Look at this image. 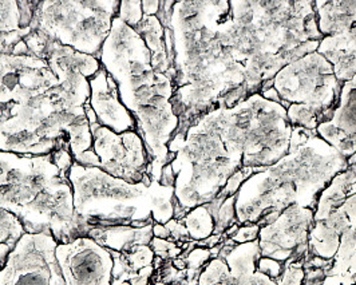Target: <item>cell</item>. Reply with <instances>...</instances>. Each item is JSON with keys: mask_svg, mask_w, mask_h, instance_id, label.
I'll return each instance as SVG.
<instances>
[{"mask_svg": "<svg viewBox=\"0 0 356 285\" xmlns=\"http://www.w3.org/2000/svg\"><path fill=\"white\" fill-rule=\"evenodd\" d=\"M229 1H176L169 28L175 47L176 134H185L225 94L245 83V70L221 42Z\"/></svg>", "mask_w": 356, "mask_h": 285, "instance_id": "obj_1", "label": "cell"}, {"mask_svg": "<svg viewBox=\"0 0 356 285\" xmlns=\"http://www.w3.org/2000/svg\"><path fill=\"white\" fill-rule=\"evenodd\" d=\"M98 59L115 81L120 98L137 124L150 157L147 174L160 182L163 166L176 157L168 150L179 124L172 105L176 70L166 72L154 65L143 36L118 15Z\"/></svg>", "mask_w": 356, "mask_h": 285, "instance_id": "obj_2", "label": "cell"}, {"mask_svg": "<svg viewBox=\"0 0 356 285\" xmlns=\"http://www.w3.org/2000/svg\"><path fill=\"white\" fill-rule=\"evenodd\" d=\"M347 168V158L316 130L293 127L288 154L253 173L237 192V222L257 224L266 214L282 213L291 205L315 211L321 190Z\"/></svg>", "mask_w": 356, "mask_h": 285, "instance_id": "obj_3", "label": "cell"}, {"mask_svg": "<svg viewBox=\"0 0 356 285\" xmlns=\"http://www.w3.org/2000/svg\"><path fill=\"white\" fill-rule=\"evenodd\" d=\"M67 174L53 153L34 157L0 152V209L19 218L26 233H51L58 244L88 236L74 211Z\"/></svg>", "mask_w": 356, "mask_h": 285, "instance_id": "obj_4", "label": "cell"}, {"mask_svg": "<svg viewBox=\"0 0 356 285\" xmlns=\"http://www.w3.org/2000/svg\"><path fill=\"white\" fill-rule=\"evenodd\" d=\"M85 105L60 85L0 106V152L36 157L67 150L76 158L92 147Z\"/></svg>", "mask_w": 356, "mask_h": 285, "instance_id": "obj_5", "label": "cell"}, {"mask_svg": "<svg viewBox=\"0 0 356 285\" xmlns=\"http://www.w3.org/2000/svg\"><path fill=\"white\" fill-rule=\"evenodd\" d=\"M67 177L74 211L88 232L91 228L165 225L175 218V186H163L159 181L130 184L76 162Z\"/></svg>", "mask_w": 356, "mask_h": 285, "instance_id": "obj_6", "label": "cell"}, {"mask_svg": "<svg viewBox=\"0 0 356 285\" xmlns=\"http://www.w3.org/2000/svg\"><path fill=\"white\" fill-rule=\"evenodd\" d=\"M120 4L117 0H38L30 27L62 46L99 58Z\"/></svg>", "mask_w": 356, "mask_h": 285, "instance_id": "obj_7", "label": "cell"}, {"mask_svg": "<svg viewBox=\"0 0 356 285\" xmlns=\"http://www.w3.org/2000/svg\"><path fill=\"white\" fill-rule=\"evenodd\" d=\"M273 89L285 108L289 105H305L316 110L321 122H325L338 104L341 83L332 65L315 51L291 62L277 72L273 78Z\"/></svg>", "mask_w": 356, "mask_h": 285, "instance_id": "obj_8", "label": "cell"}, {"mask_svg": "<svg viewBox=\"0 0 356 285\" xmlns=\"http://www.w3.org/2000/svg\"><path fill=\"white\" fill-rule=\"evenodd\" d=\"M85 110L92 134L91 150L98 157V168L130 184H150L153 181L147 174L150 157L140 134L136 130L117 134L98 124L89 102L85 105Z\"/></svg>", "mask_w": 356, "mask_h": 285, "instance_id": "obj_9", "label": "cell"}, {"mask_svg": "<svg viewBox=\"0 0 356 285\" xmlns=\"http://www.w3.org/2000/svg\"><path fill=\"white\" fill-rule=\"evenodd\" d=\"M51 233H26L0 270V285H65Z\"/></svg>", "mask_w": 356, "mask_h": 285, "instance_id": "obj_10", "label": "cell"}, {"mask_svg": "<svg viewBox=\"0 0 356 285\" xmlns=\"http://www.w3.org/2000/svg\"><path fill=\"white\" fill-rule=\"evenodd\" d=\"M312 225L314 209L291 205L273 222L260 228L261 256L280 263L302 261L309 253L308 237Z\"/></svg>", "mask_w": 356, "mask_h": 285, "instance_id": "obj_11", "label": "cell"}, {"mask_svg": "<svg viewBox=\"0 0 356 285\" xmlns=\"http://www.w3.org/2000/svg\"><path fill=\"white\" fill-rule=\"evenodd\" d=\"M55 259L65 285H113V256L89 236L58 244Z\"/></svg>", "mask_w": 356, "mask_h": 285, "instance_id": "obj_12", "label": "cell"}, {"mask_svg": "<svg viewBox=\"0 0 356 285\" xmlns=\"http://www.w3.org/2000/svg\"><path fill=\"white\" fill-rule=\"evenodd\" d=\"M316 133L341 156L350 158L356 153V75L341 85L338 104L331 118L316 127Z\"/></svg>", "mask_w": 356, "mask_h": 285, "instance_id": "obj_13", "label": "cell"}, {"mask_svg": "<svg viewBox=\"0 0 356 285\" xmlns=\"http://www.w3.org/2000/svg\"><path fill=\"white\" fill-rule=\"evenodd\" d=\"M89 83L90 107L98 124L117 134L131 130L137 131V124L130 111L124 106L115 81L104 67L90 78Z\"/></svg>", "mask_w": 356, "mask_h": 285, "instance_id": "obj_14", "label": "cell"}, {"mask_svg": "<svg viewBox=\"0 0 356 285\" xmlns=\"http://www.w3.org/2000/svg\"><path fill=\"white\" fill-rule=\"evenodd\" d=\"M38 0H0V55L11 54L31 33Z\"/></svg>", "mask_w": 356, "mask_h": 285, "instance_id": "obj_15", "label": "cell"}, {"mask_svg": "<svg viewBox=\"0 0 356 285\" xmlns=\"http://www.w3.org/2000/svg\"><path fill=\"white\" fill-rule=\"evenodd\" d=\"M318 53L332 65L341 85L351 81L356 75V27L337 35L323 36Z\"/></svg>", "mask_w": 356, "mask_h": 285, "instance_id": "obj_16", "label": "cell"}, {"mask_svg": "<svg viewBox=\"0 0 356 285\" xmlns=\"http://www.w3.org/2000/svg\"><path fill=\"white\" fill-rule=\"evenodd\" d=\"M318 28L323 36L337 35L356 27V0L314 1Z\"/></svg>", "mask_w": 356, "mask_h": 285, "instance_id": "obj_17", "label": "cell"}, {"mask_svg": "<svg viewBox=\"0 0 356 285\" xmlns=\"http://www.w3.org/2000/svg\"><path fill=\"white\" fill-rule=\"evenodd\" d=\"M153 225L143 228L133 227H110V228H91L88 236L95 240L106 250L125 253L137 245H150L153 240Z\"/></svg>", "mask_w": 356, "mask_h": 285, "instance_id": "obj_18", "label": "cell"}, {"mask_svg": "<svg viewBox=\"0 0 356 285\" xmlns=\"http://www.w3.org/2000/svg\"><path fill=\"white\" fill-rule=\"evenodd\" d=\"M356 193V165L340 172L321 190L315 211L314 221H323L340 208L348 197Z\"/></svg>", "mask_w": 356, "mask_h": 285, "instance_id": "obj_19", "label": "cell"}, {"mask_svg": "<svg viewBox=\"0 0 356 285\" xmlns=\"http://www.w3.org/2000/svg\"><path fill=\"white\" fill-rule=\"evenodd\" d=\"M340 233L325 221H314L308 237L309 254L332 260L340 245Z\"/></svg>", "mask_w": 356, "mask_h": 285, "instance_id": "obj_20", "label": "cell"}, {"mask_svg": "<svg viewBox=\"0 0 356 285\" xmlns=\"http://www.w3.org/2000/svg\"><path fill=\"white\" fill-rule=\"evenodd\" d=\"M26 234L23 224L14 214L0 209V266H6L10 253Z\"/></svg>", "mask_w": 356, "mask_h": 285, "instance_id": "obj_21", "label": "cell"}, {"mask_svg": "<svg viewBox=\"0 0 356 285\" xmlns=\"http://www.w3.org/2000/svg\"><path fill=\"white\" fill-rule=\"evenodd\" d=\"M197 285H254V279L245 280L233 276L224 259L213 257L202 268Z\"/></svg>", "mask_w": 356, "mask_h": 285, "instance_id": "obj_22", "label": "cell"}, {"mask_svg": "<svg viewBox=\"0 0 356 285\" xmlns=\"http://www.w3.org/2000/svg\"><path fill=\"white\" fill-rule=\"evenodd\" d=\"M192 241H204L214 233V218L205 205L196 206L181 218Z\"/></svg>", "mask_w": 356, "mask_h": 285, "instance_id": "obj_23", "label": "cell"}, {"mask_svg": "<svg viewBox=\"0 0 356 285\" xmlns=\"http://www.w3.org/2000/svg\"><path fill=\"white\" fill-rule=\"evenodd\" d=\"M305 269L303 260L292 261L288 260L284 263V270L277 279H269L266 275L256 272L254 273V285H302L303 284Z\"/></svg>", "mask_w": 356, "mask_h": 285, "instance_id": "obj_24", "label": "cell"}, {"mask_svg": "<svg viewBox=\"0 0 356 285\" xmlns=\"http://www.w3.org/2000/svg\"><path fill=\"white\" fill-rule=\"evenodd\" d=\"M286 118L292 127H302L305 130H316L321 124V114L305 105H289L286 108Z\"/></svg>", "mask_w": 356, "mask_h": 285, "instance_id": "obj_25", "label": "cell"}, {"mask_svg": "<svg viewBox=\"0 0 356 285\" xmlns=\"http://www.w3.org/2000/svg\"><path fill=\"white\" fill-rule=\"evenodd\" d=\"M237 222L236 217V196L228 197L214 217L213 234H224L228 228Z\"/></svg>", "mask_w": 356, "mask_h": 285, "instance_id": "obj_26", "label": "cell"}, {"mask_svg": "<svg viewBox=\"0 0 356 285\" xmlns=\"http://www.w3.org/2000/svg\"><path fill=\"white\" fill-rule=\"evenodd\" d=\"M118 18L122 19L130 27H136L143 19V1L141 0H125L121 1L118 10Z\"/></svg>", "mask_w": 356, "mask_h": 285, "instance_id": "obj_27", "label": "cell"}, {"mask_svg": "<svg viewBox=\"0 0 356 285\" xmlns=\"http://www.w3.org/2000/svg\"><path fill=\"white\" fill-rule=\"evenodd\" d=\"M150 248L154 252L156 257H159L162 261L175 260L184 253V250L178 245L177 243H173L169 240H162L157 237H153V240L150 243Z\"/></svg>", "mask_w": 356, "mask_h": 285, "instance_id": "obj_28", "label": "cell"}, {"mask_svg": "<svg viewBox=\"0 0 356 285\" xmlns=\"http://www.w3.org/2000/svg\"><path fill=\"white\" fill-rule=\"evenodd\" d=\"M259 233H260L259 224H244L238 227V229L232 236L231 240L236 245L252 243L259 240Z\"/></svg>", "mask_w": 356, "mask_h": 285, "instance_id": "obj_29", "label": "cell"}, {"mask_svg": "<svg viewBox=\"0 0 356 285\" xmlns=\"http://www.w3.org/2000/svg\"><path fill=\"white\" fill-rule=\"evenodd\" d=\"M284 270V263H280L277 260L269 259V257H260L257 261V270L259 273H263L269 279H277Z\"/></svg>", "mask_w": 356, "mask_h": 285, "instance_id": "obj_30", "label": "cell"}, {"mask_svg": "<svg viewBox=\"0 0 356 285\" xmlns=\"http://www.w3.org/2000/svg\"><path fill=\"white\" fill-rule=\"evenodd\" d=\"M165 227L168 228L169 234H170L169 241L177 243L179 247H181L182 244H185V243H191V241H192V240L189 238L188 231H186V228H185V225L182 224L181 220L173 218V220H170L168 224H165Z\"/></svg>", "mask_w": 356, "mask_h": 285, "instance_id": "obj_31", "label": "cell"}, {"mask_svg": "<svg viewBox=\"0 0 356 285\" xmlns=\"http://www.w3.org/2000/svg\"><path fill=\"white\" fill-rule=\"evenodd\" d=\"M339 209L344 212V214L348 218V221H350L351 228H354L356 231V193L351 197H348Z\"/></svg>", "mask_w": 356, "mask_h": 285, "instance_id": "obj_32", "label": "cell"}, {"mask_svg": "<svg viewBox=\"0 0 356 285\" xmlns=\"http://www.w3.org/2000/svg\"><path fill=\"white\" fill-rule=\"evenodd\" d=\"M325 275L327 270L324 269H305V276L302 285H323Z\"/></svg>", "mask_w": 356, "mask_h": 285, "instance_id": "obj_33", "label": "cell"}, {"mask_svg": "<svg viewBox=\"0 0 356 285\" xmlns=\"http://www.w3.org/2000/svg\"><path fill=\"white\" fill-rule=\"evenodd\" d=\"M160 6L161 1H159V0H143V15H146V17H157V14L160 11Z\"/></svg>", "mask_w": 356, "mask_h": 285, "instance_id": "obj_34", "label": "cell"}, {"mask_svg": "<svg viewBox=\"0 0 356 285\" xmlns=\"http://www.w3.org/2000/svg\"><path fill=\"white\" fill-rule=\"evenodd\" d=\"M153 236L157 237V238H162V240H169L170 238L168 228L165 225H161V224L153 225Z\"/></svg>", "mask_w": 356, "mask_h": 285, "instance_id": "obj_35", "label": "cell"}, {"mask_svg": "<svg viewBox=\"0 0 356 285\" xmlns=\"http://www.w3.org/2000/svg\"><path fill=\"white\" fill-rule=\"evenodd\" d=\"M113 285H130V283L125 280H113Z\"/></svg>", "mask_w": 356, "mask_h": 285, "instance_id": "obj_36", "label": "cell"}, {"mask_svg": "<svg viewBox=\"0 0 356 285\" xmlns=\"http://www.w3.org/2000/svg\"><path fill=\"white\" fill-rule=\"evenodd\" d=\"M348 285H356V284H348Z\"/></svg>", "mask_w": 356, "mask_h": 285, "instance_id": "obj_37", "label": "cell"}]
</instances>
